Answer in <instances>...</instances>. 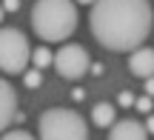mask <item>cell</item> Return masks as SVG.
<instances>
[{"label": "cell", "instance_id": "cell-13", "mask_svg": "<svg viewBox=\"0 0 154 140\" xmlns=\"http://www.w3.org/2000/svg\"><path fill=\"white\" fill-rule=\"evenodd\" d=\"M134 106H137L140 112H151V95H146V97H140V100L134 103Z\"/></svg>", "mask_w": 154, "mask_h": 140}, {"label": "cell", "instance_id": "cell-5", "mask_svg": "<svg viewBox=\"0 0 154 140\" xmlns=\"http://www.w3.org/2000/svg\"><path fill=\"white\" fill-rule=\"evenodd\" d=\"M54 69L60 77L66 80H80L83 74L91 72V60H88V51L80 43H66L60 46V51H54Z\"/></svg>", "mask_w": 154, "mask_h": 140}, {"label": "cell", "instance_id": "cell-10", "mask_svg": "<svg viewBox=\"0 0 154 140\" xmlns=\"http://www.w3.org/2000/svg\"><path fill=\"white\" fill-rule=\"evenodd\" d=\"M32 63H34V69H40V72H43L46 66H54V54H51V49L37 46V49H34V54H32Z\"/></svg>", "mask_w": 154, "mask_h": 140}, {"label": "cell", "instance_id": "cell-3", "mask_svg": "<svg viewBox=\"0 0 154 140\" xmlns=\"http://www.w3.org/2000/svg\"><path fill=\"white\" fill-rule=\"evenodd\" d=\"M40 140H88V126L74 109H46L37 120Z\"/></svg>", "mask_w": 154, "mask_h": 140}, {"label": "cell", "instance_id": "cell-12", "mask_svg": "<svg viewBox=\"0 0 154 140\" xmlns=\"http://www.w3.org/2000/svg\"><path fill=\"white\" fill-rule=\"evenodd\" d=\"M3 140H34L29 132H23V129H14V132H6Z\"/></svg>", "mask_w": 154, "mask_h": 140}, {"label": "cell", "instance_id": "cell-8", "mask_svg": "<svg viewBox=\"0 0 154 140\" xmlns=\"http://www.w3.org/2000/svg\"><path fill=\"white\" fill-rule=\"evenodd\" d=\"M0 95H3L0 126H3V129H9V126H11V120H14V112H17V92H14V86H11L9 80H3V83H0Z\"/></svg>", "mask_w": 154, "mask_h": 140}, {"label": "cell", "instance_id": "cell-1", "mask_svg": "<svg viewBox=\"0 0 154 140\" xmlns=\"http://www.w3.org/2000/svg\"><path fill=\"white\" fill-rule=\"evenodd\" d=\"M149 0H97L88 14V26L97 43L109 51H134L151 32Z\"/></svg>", "mask_w": 154, "mask_h": 140}, {"label": "cell", "instance_id": "cell-9", "mask_svg": "<svg viewBox=\"0 0 154 140\" xmlns=\"http://www.w3.org/2000/svg\"><path fill=\"white\" fill-rule=\"evenodd\" d=\"M114 120H117V112H114L111 103H97V106L91 109V123L100 126V129H111Z\"/></svg>", "mask_w": 154, "mask_h": 140}, {"label": "cell", "instance_id": "cell-16", "mask_svg": "<svg viewBox=\"0 0 154 140\" xmlns=\"http://www.w3.org/2000/svg\"><path fill=\"white\" fill-rule=\"evenodd\" d=\"M72 100H77V103L86 100V92H83V89H74V92H72Z\"/></svg>", "mask_w": 154, "mask_h": 140}, {"label": "cell", "instance_id": "cell-6", "mask_svg": "<svg viewBox=\"0 0 154 140\" xmlns=\"http://www.w3.org/2000/svg\"><path fill=\"white\" fill-rule=\"evenodd\" d=\"M128 72L143 80L154 77V49L151 46H140V49H134L128 54Z\"/></svg>", "mask_w": 154, "mask_h": 140}, {"label": "cell", "instance_id": "cell-19", "mask_svg": "<svg viewBox=\"0 0 154 140\" xmlns=\"http://www.w3.org/2000/svg\"><path fill=\"white\" fill-rule=\"evenodd\" d=\"M77 3H83V6H94L97 0H77Z\"/></svg>", "mask_w": 154, "mask_h": 140}, {"label": "cell", "instance_id": "cell-2", "mask_svg": "<svg viewBox=\"0 0 154 140\" xmlns=\"http://www.w3.org/2000/svg\"><path fill=\"white\" fill-rule=\"evenodd\" d=\"M32 29L46 43L69 40L77 29L74 0H37L32 9Z\"/></svg>", "mask_w": 154, "mask_h": 140}, {"label": "cell", "instance_id": "cell-17", "mask_svg": "<svg viewBox=\"0 0 154 140\" xmlns=\"http://www.w3.org/2000/svg\"><path fill=\"white\" fill-rule=\"evenodd\" d=\"M146 95H151V97H154V77L146 80Z\"/></svg>", "mask_w": 154, "mask_h": 140}, {"label": "cell", "instance_id": "cell-4", "mask_svg": "<svg viewBox=\"0 0 154 140\" xmlns=\"http://www.w3.org/2000/svg\"><path fill=\"white\" fill-rule=\"evenodd\" d=\"M34 49L29 46V37L14 26L0 29V69L6 74H26V66L32 60Z\"/></svg>", "mask_w": 154, "mask_h": 140}, {"label": "cell", "instance_id": "cell-14", "mask_svg": "<svg viewBox=\"0 0 154 140\" xmlns=\"http://www.w3.org/2000/svg\"><path fill=\"white\" fill-rule=\"evenodd\" d=\"M134 103H137V100H134L131 92H120V106H134Z\"/></svg>", "mask_w": 154, "mask_h": 140}, {"label": "cell", "instance_id": "cell-18", "mask_svg": "<svg viewBox=\"0 0 154 140\" xmlns=\"http://www.w3.org/2000/svg\"><path fill=\"white\" fill-rule=\"evenodd\" d=\"M146 129L154 135V114H149V117H146Z\"/></svg>", "mask_w": 154, "mask_h": 140}, {"label": "cell", "instance_id": "cell-15", "mask_svg": "<svg viewBox=\"0 0 154 140\" xmlns=\"http://www.w3.org/2000/svg\"><path fill=\"white\" fill-rule=\"evenodd\" d=\"M20 9V0H3V11L9 14V11H17Z\"/></svg>", "mask_w": 154, "mask_h": 140}, {"label": "cell", "instance_id": "cell-7", "mask_svg": "<svg viewBox=\"0 0 154 140\" xmlns=\"http://www.w3.org/2000/svg\"><path fill=\"white\" fill-rule=\"evenodd\" d=\"M109 140H149V129L140 120H120L111 126Z\"/></svg>", "mask_w": 154, "mask_h": 140}, {"label": "cell", "instance_id": "cell-11", "mask_svg": "<svg viewBox=\"0 0 154 140\" xmlns=\"http://www.w3.org/2000/svg\"><path fill=\"white\" fill-rule=\"evenodd\" d=\"M23 83H26L29 89H37V86L43 83V74H40V69H29V72L23 74Z\"/></svg>", "mask_w": 154, "mask_h": 140}]
</instances>
